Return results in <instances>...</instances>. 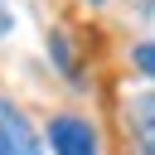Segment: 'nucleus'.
Masks as SVG:
<instances>
[{
  "instance_id": "1",
  "label": "nucleus",
  "mask_w": 155,
  "mask_h": 155,
  "mask_svg": "<svg viewBox=\"0 0 155 155\" xmlns=\"http://www.w3.org/2000/svg\"><path fill=\"white\" fill-rule=\"evenodd\" d=\"M0 155H39V131L5 97H0Z\"/></svg>"
},
{
  "instance_id": "2",
  "label": "nucleus",
  "mask_w": 155,
  "mask_h": 155,
  "mask_svg": "<svg viewBox=\"0 0 155 155\" xmlns=\"http://www.w3.org/2000/svg\"><path fill=\"white\" fill-rule=\"evenodd\" d=\"M48 145H53V155H97V136L82 116H53L48 121Z\"/></svg>"
},
{
  "instance_id": "3",
  "label": "nucleus",
  "mask_w": 155,
  "mask_h": 155,
  "mask_svg": "<svg viewBox=\"0 0 155 155\" xmlns=\"http://www.w3.org/2000/svg\"><path fill=\"white\" fill-rule=\"evenodd\" d=\"M126 107H131V131L140 140V155H155V92H136Z\"/></svg>"
},
{
  "instance_id": "4",
  "label": "nucleus",
  "mask_w": 155,
  "mask_h": 155,
  "mask_svg": "<svg viewBox=\"0 0 155 155\" xmlns=\"http://www.w3.org/2000/svg\"><path fill=\"white\" fill-rule=\"evenodd\" d=\"M131 58H136V68H140L145 78H155V44H136Z\"/></svg>"
},
{
  "instance_id": "5",
  "label": "nucleus",
  "mask_w": 155,
  "mask_h": 155,
  "mask_svg": "<svg viewBox=\"0 0 155 155\" xmlns=\"http://www.w3.org/2000/svg\"><path fill=\"white\" fill-rule=\"evenodd\" d=\"M10 29H15V15H10V5H5V0H0V39H5V34H10Z\"/></svg>"
},
{
  "instance_id": "6",
  "label": "nucleus",
  "mask_w": 155,
  "mask_h": 155,
  "mask_svg": "<svg viewBox=\"0 0 155 155\" xmlns=\"http://www.w3.org/2000/svg\"><path fill=\"white\" fill-rule=\"evenodd\" d=\"M140 15H145V24L155 29V0H145V5H140Z\"/></svg>"
},
{
  "instance_id": "7",
  "label": "nucleus",
  "mask_w": 155,
  "mask_h": 155,
  "mask_svg": "<svg viewBox=\"0 0 155 155\" xmlns=\"http://www.w3.org/2000/svg\"><path fill=\"white\" fill-rule=\"evenodd\" d=\"M92 5H97V0H92Z\"/></svg>"
}]
</instances>
